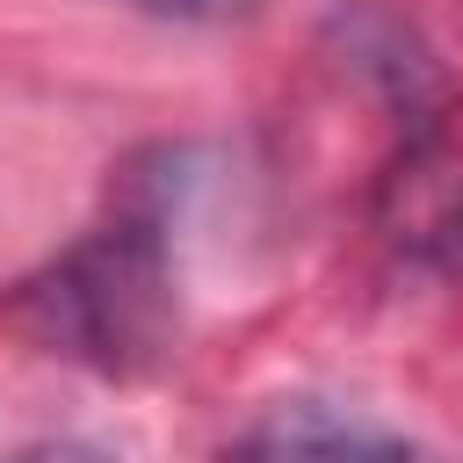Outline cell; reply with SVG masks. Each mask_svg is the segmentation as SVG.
<instances>
[{
	"mask_svg": "<svg viewBox=\"0 0 463 463\" xmlns=\"http://www.w3.org/2000/svg\"><path fill=\"white\" fill-rule=\"evenodd\" d=\"M174 195H181L174 152L159 166H130L109 217L22 289V318L51 354L87 362L101 376H137L174 347L181 326Z\"/></svg>",
	"mask_w": 463,
	"mask_h": 463,
	"instance_id": "obj_1",
	"label": "cell"
},
{
	"mask_svg": "<svg viewBox=\"0 0 463 463\" xmlns=\"http://www.w3.org/2000/svg\"><path fill=\"white\" fill-rule=\"evenodd\" d=\"M391 232L441 275H463V166L427 130L405 145V166L391 174Z\"/></svg>",
	"mask_w": 463,
	"mask_h": 463,
	"instance_id": "obj_3",
	"label": "cell"
},
{
	"mask_svg": "<svg viewBox=\"0 0 463 463\" xmlns=\"http://www.w3.org/2000/svg\"><path fill=\"white\" fill-rule=\"evenodd\" d=\"M412 463H441V456H434V449H420V456H412Z\"/></svg>",
	"mask_w": 463,
	"mask_h": 463,
	"instance_id": "obj_6",
	"label": "cell"
},
{
	"mask_svg": "<svg viewBox=\"0 0 463 463\" xmlns=\"http://www.w3.org/2000/svg\"><path fill=\"white\" fill-rule=\"evenodd\" d=\"M412 456H420L412 434H391L354 405L282 398L260 420H246V434L217 463H412Z\"/></svg>",
	"mask_w": 463,
	"mask_h": 463,
	"instance_id": "obj_2",
	"label": "cell"
},
{
	"mask_svg": "<svg viewBox=\"0 0 463 463\" xmlns=\"http://www.w3.org/2000/svg\"><path fill=\"white\" fill-rule=\"evenodd\" d=\"M123 7L159 14V22H239V14H253L260 0H123Z\"/></svg>",
	"mask_w": 463,
	"mask_h": 463,
	"instance_id": "obj_4",
	"label": "cell"
},
{
	"mask_svg": "<svg viewBox=\"0 0 463 463\" xmlns=\"http://www.w3.org/2000/svg\"><path fill=\"white\" fill-rule=\"evenodd\" d=\"M0 463H116L101 441H80V434H51V441H22L7 449Z\"/></svg>",
	"mask_w": 463,
	"mask_h": 463,
	"instance_id": "obj_5",
	"label": "cell"
}]
</instances>
